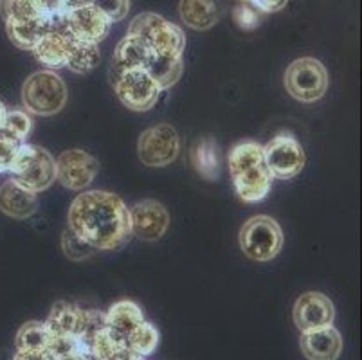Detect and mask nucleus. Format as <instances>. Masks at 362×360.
<instances>
[{"instance_id":"obj_1","label":"nucleus","mask_w":362,"mask_h":360,"mask_svg":"<svg viewBox=\"0 0 362 360\" xmlns=\"http://www.w3.org/2000/svg\"><path fill=\"white\" fill-rule=\"evenodd\" d=\"M69 229L98 250H116L130 240V213L110 191H83L71 202Z\"/></svg>"},{"instance_id":"obj_2","label":"nucleus","mask_w":362,"mask_h":360,"mask_svg":"<svg viewBox=\"0 0 362 360\" xmlns=\"http://www.w3.org/2000/svg\"><path fill=\"white\" fill-rule=\"evenodd\" d=\"M227 166L240 200L256 204L267 198L274 177L265 164L262 144L256 141L235 144L227 155Z\"/></svg>"},{"instance_id":"obj_3","label":"nucleus","mask_w":362,"mask_h":360,"mask_svg":"<svg viewBox=\"0 0 362 360\" xmlns=\"http://www.w3.org/2000/svg\"><path fill=\"white\" fill-rule=\"evenodd\" d=\"M128 36H134L150 51V54L182 58L186 35L177 24L157 13H141L128 25Z\"/></svg>"},{"instance_id":"obj_4","label":"nucleus","mask_w":362,"mask_h":360,"mask_svg":"<svg viewBox=\"0 0 362 360\" xmlns=\"http://www.w3.org/2000/svg\"><path fill=\"white\" fill-rule=\"evenodd\" d=\"M67 85L54 71L35 72L22 87L25 112L42 117L58 114L67 103Z\"/></svg>"},{"instance_id":"obj_5","label":"nucleus","mask_w":362,"mask_h":360,"mask_svg":"<svg viewBox=\"0 0 362 360\" xmlns=\"http://www.w3.org/2000/svg\"><path fill=\"white\" fill-rule=\"evenodd\" d=\"M9 173L21 186L38 194L56 182V161L42 146L22 143Z\"/></svg>"},{"instance_id":"obj_6","label":"nucleus","mask_w":362,"mask_h":360,"mask_svg":"<svg viewBox=\"0 0 362 360\" xmlns=\"http://www.w3.org/2000/svg\"><path fill=\"white\" fill-rule=\"evenodd\" d=\"M240 249L249 260L271 262L283 247V231L272 216L258 214L249 218L238 234Z\"/></svg>"},{"instance_id":"obj_7","label":"nucleus","mask_w":362,"mask_h":360,"mask_svg":"<svg viewBox=\"0 0 362 360\" xmlns=\"http://www.w3.org/2000/svg\"><path fill=\"white\" fill-rule=\"evenodd\" d=\"M328 71L319 59L305 56L288 65L285 72V87L288 94L301 103L319 101L328 91Z\"/></svg>"},{"instance_id":"obj_8","label":"nucleus","mask_w":362,"mask_h":360,"mask_svg":"<svg viewBox=\"0 0 362 360\" xmlns=\"http://www.w3.org/2000/svg\"><path fill=\"white\" fill-rule=\"evenodd\" d=\"M110 81L121 103L134 112L153 108L164 92L144 69L110 74Z\"/></svg>"},{"instance_id":"obj_9","label":"nucleus","mask_w":362,"mask_h":360,"mask_svg":"<svg viewBox=\"0 0 362 360\" xmlns=\"http://www.w3.org/2000/svg\"><path fill=\"white\" fill-rule=\"evenodd\" d=\"M180 153V137L171 124H156L141 134L137 141L139 161L148 168L170 166Z\"/></svg>"},{"instance_id":"obj_10","label":"nucleus","mask_w":362,"mask_h":360,"mask_svg":"<svg viewBox=\"0 0 362 360\" xmlns=\"http://www.w3.org/2000/svg\"><path fill=\"white\" fill-rule=\"evenodd\" d=\"M263 157L271 175L279 180H288L301 173L305 166V150L288 132H281L263 146Z\"/></svg>"},{"instance_id":"obj_11","label":"nucleus","mask_w":362,"mask_h":360,"mask_svg":"<svg viewBox=\"0 0 362 360\" xmlns=\"http://www.w3.org/2000/svg\"><path fill=\"white\" fill-rule=\"evenodd\" d=\"M98 173V158L83 150H67L56 158V180H60L67 190L83 191Z\"/></svg>"},{"instance_id":"obj_12","label":"nucleus","mask_w":362,"mask_h":360,"mask_svg":"<svg viewBox=\"0 0 362 360\" xmlns=\"http://www.w3.org/2000/svg\"><path fill=\"white\" fill-rule=\"evenodd\" d=\"M296 328L301 333L334 326L335 306L330 297L321 292H305L298 297L292 310Z\"/></svg>"},{"instance_id":"obj_13","label":"nucleus","mask_w":362,"mask_h":360,"mask_svg":"<svg viewBox=\"0 0 362 360\" xmlns=\"http://www.w3.org/2000/svg\"><path fill=\"white\" fill-rule=\"evenodd\" d=\"M130 233L143 242H157L170 227V213L157 200H143L128 209Z\"/></svg>"},{"instance_id":"obj_14","label":"nucleus","mask_w":362,"mask_h":360,"mask_svg":"<svg viewBox=\"0 0 362 360\" xmlns=\"http://www.w3.org/2000/svg\"><path fill=\"white\" fill-rule=\"evenodd\" d=\"M110 25V20L92 4L67 11V35L74 40L100 44L107 38Z\"/></svg>"},{"instance_id":"obj_15","label":"nucleus","mask_w":362,"mask_h":360,"mask_svg":"<svg viewBox=\"0 0 362 360\" xmlns=\"http://www.w3.org/2000/svg\"><path fill=\"white\" fill-rule=\"evenodd\" d=\"M38 209V197L33 191L25 190L15 178L6 180L0 186V211L16 220H25Z\"/></svg>"},{"instance_id":"obj_16","label":"nucleus","mask_w":362,"mask_h":360,"mask_svg":"<svg viewBox=\"0 0 362 360\" xmlns=\"http://www.w3.org/2000/svg\"><path fill=\"white\" fill-rule=\"evenodd\" d=\"M301 352L308 360H337L342 352L341 333L334 326L301 333Z\"/></svg>"},{"instance_id":"obj_17","label":"nucleus","mask_w":362,"mask_h":360,"mask_svg":"<svg viewBox=\"0 0 362 360\" xmlns=\"http://www.w3.org/2000/svg\"><path fill=\"white\" fill-rule=\"evenodd\" d=\"M72 38L67 33L49 31L40 38V42L33 47V54L47 67V71H58L67 65L69 51H71Z\"/></svg>"},{"instance_id":"obj_18","label":"nucleus","mask_w":362,"mask_h":360,"mask_svg":"<svg viewBox=\"0 0 362 360\" xmlns=\"http://www.w3.org/2000/svg\"><path fill=\"white\" fill-rule=\"evenodd\" d=\"M85 321H87V310L78 305H72V303L60 301L52 306L45 326L51 332V335H58V333L81 335L85 330Z\"/></svg>"},{"instance_id":"obj_19","label":"nucleus","mask_w":362,"mask_h":360,"mask_svg":"<svg viewBox=\"0 0 362 360\" xmlns=\"http://www.w3.org/2000/svg\"><path fill=\"white\" fill-rule=\"evenodd\" d=\"M192 164L197 173L206 180H218L222 173V157H220L218 143L211 135L200 137L192 146Z\"/></svg>"},{"instance_id":"obj_20","label":"nucleus","mask_w":362,"mask_h":360,"mask_svg":"<svg viewBox=\"0 0 362 360\" xmlns=\"http://www.w3.org/2000/svg\"><path fill=\"white\" fill-rule=\"evenodd\" d=\"M180 20L195 31H207L218 22L220 11L215 0H180Z\"/></svg>"},{"instance_id":"obj_21","label":"nucleus","mask_w":362,"mask_h":360,"mask_svg":"<svg viewBox=\"0 0 362 360\" xmlns=\"http://www.w3.org/2000/svg\"><path fill=\"white\" fill-rule=\"evenodd\" d=\"M148 58H150V51L141 44L139 40L127 35L121 40L119 44L116 45L114 58H112L110 74L144 69L148 64Z\"/></svg>"},{"instance_id":"obj_22","label":"nucleus","mask_w":362,"mask_h":360,"mask_svg":"<svg viewBox=\"0 0 362 360\" xmlns=\"http://www.w3.org/2000/svg\"><path fill=\"white\" fill-rule=\"evenodd\" d=\"M144 323V313L137 303L130 301V299H121V301L114 303L105 313V325L123 335L127 339L137 326Z\"/></svg>"},{"instance_id":"obj_23","label":"nucleus","mask_w":362,"mask_h":360,"mask_svg":"<svg viewBox=\"0 0 362 360\" xmlns=\"http://www.w3.org/2000/svg\"><path fill=\"white\" fill-rule=\"evenodd\" d=\"M51 31L49 29V16L38 20H8L6 22V33L9 40L18 49L24 51H33L40 38Z\"/></svg>"},{"instance_id":"obj_24","label":"nucleus","mask_w":362,"mask_h":360,"mask_svg":"<svg viewBox=\"0 0 362 360\" xmlns=\"http://www.w3.org/2000/svg\"><path fill=\"white\" fill-rule=\"evenodd\" d=\"M144 71L156 79L163 91L173 87L180 79L184 71V62L182 58H175V56H159V54H150L148 64Z\"/></svg>"},{"instance_id":"obj_25","label":"nucleus","mask_w":362,"mask_h":360,"mask_svg":"<svg viewBox=\"0 0 362 360\" xmlns=\"http://www.w3.org/2000/svg\"><path fill=\"white\" fill-rule=\"evenodd\" d=\"M100 58L101 54L98 44L72 38L71 51H69L67 65L65 67L74 72V74H87V72H90L92 69L100 64Z\"/></svg>"},{"instance_id":"obj_26","label":"nucleus","mask_w":362,"mask_h":360,"mask_svg":"<svg viewBox=\"0 0 362 360\" xmlns=\"http://www.w3.org/2000/svg\"><path fill=\"white\" fill-rule=\"evenodd\" d=\"M51 332L45 323L29 321L22 325L15 339V346L18 352H47Z\"/></svg>"},{"instance_id":"obj_27","label":"nucleus","mask_w":362,"mask_h":360,"mask_svg":"<svg viewBox=\"0 0 362 360\" xmlns=\"http://www.w3.org/2000/svg\"><path fill=\"white\" fill-rule=\"evenodd\" d=\"M0 15L8 20L47 18L49 13L42 0H0Z\"/></svg>"},{"instance_id":"obj_28","label":"nucleus","mask_w":362,"mask_h":360,"mask_svg":"<svg viewBox=\"0 0 362 360\" xmlns=\"http://www.w3.org/2000/svg\"><path fill=\"white\" fill-rule=\"evenodd\" d=\"M123 348H128L127 339L117 332H114L112 328H108V326H103L96 335L92 337L90 346H88L92 360L107 359V356L121 352Z\"/></svg>"},{"instance_id":"obj_29","label":"nucleus","mask_w":362,"mask_h":360,"mask_svg":"<svg viewBox=\"0 0 362 360\" xmlns=\"http://www.w3.org/2000/svg\"><path fill=\"white\" fill-rule=\"evenodd\" d=\"M47 353L54 360H67L76 355H88L87 344L83 342L80 335H65V333H58V335H51L49 341Z\"/></svg>"},{"instance_id":"obj_30","label":"nucleus","mask_w":362,"mask_h":360,"mask_svg":"<svg viewBox=\"0 0 362 360\" xmlns=\"http://www.w3.org/2000/svg\"><path fill=\"white\" fill-rule=\"evenodd\" d=\"M159 344V332L151 323H141L130 335L127 337V346L139 356H148L156 352Z\"/></svg>"},{"instance_id":"obj_31","label":"nucleus","mask_w":362,"mask_h":360,"mask_svg":"<svg viewBox=\"0 0 362 360\" xmlns=\"http://www.w3.org/2000/svg\"><path fill=\"white\" fill-rule=\"evenodd\" d=\"M33 130V119L29 112L21 110V108H13V110H6L4 121L0 127V134L8 135V137L15 139L18 143H25L28 135Z\"/></svg>"},{"instance_id":"obj_32","label":"nucleus","mask_w":362,"mask_h":360,"mask_svg":"<svg viewBox=\"0 0 362 360\" xmlns=\"http://www.w3.org/2000/svg\"><path fill=\"white\" fill-rule=\"evenodd\" d=\"M62 249H64L65 256L72 260V262H85V260L96 256L100 252L96 247H92L90 243L85 242L83 238L72 233L71 229H67L62 234Z\"/></svg>"},{"instance_id":"obj_33","label":"nucleus","mask_w":362,"mask_h":360,"mask_svg":"<svg viewBox=\"0 0 362 360\" xmlns=\"http://www.w3.org/2000/svg\"><path fill=\"white\" fill-rule=\"evenodd\" d=\"M233 20L243 31H252V29H256L262 24V13L252 8L249 2H243V4L236 6L233 9Z\"/></svg>"},{"instance_id":"obj_34","label":"nucleus","mask_w":362,"mask_h":360,"mask_svg":"<svg viewBox=\"0 0 362 360\" xmlns=\"http://www.w3.org/2000/svg\"><path fill=\"white\" fill-rule=\"evenodd\" d=\"M92 6L100 9L112 24L123 20L130 11V0H92Z\"/></svg>"},{"instance_id":"obj_35","label":"nucleus","mask_w":362,"mask_h":360,"mask_svg":"<svg viewBox=\"0 0 362 360\" xmlns=\"http://www.w3.org/2000/svg\"><path fill=\"white\" fill-rule=\"evenodd\" d=\"M21 146H22V143H18V141H15V139L8 137V135L0 134V173L11 171Z\"/></svg>"},{"instance_id":"obj_36","label":"nucleus","mask_w":362,"mask_h":360,"mask_svg":"<svg viewBox=\"0 0 362 360\" xmlns=\"http://www.w3.org/2000/svg\"><path fill=\"white\" fill-rule=\"evenodd\" d=\"M288 0H249V4L259 13H276L281 11L287 6Z\"/></svg>"},{"instance_id":"obj_37","label":"nucleus","mask_w":362,"mask_h":360,"mask_svg":"<svg viewBox=\"0 0 362 360\" xmlns=\"http://www.w3.org/2000/svg\"><path fill=\"white\" fill-rule=\"evenodd\" d=\"M13 360H54L47 352H18Z\"/></svg>"},{"instance_id":"obj_38","label":"nucleus","mask_w":362,"mask_h":360,"mask_svg":"<svg viewBox=\"0 0 362 360\" xmlns=\"http://www.w3.org/2000/svg\"><path fill=\"white\" fill-rule=\"evenodd\" d=\"M42 4L45 6L49 15H56V13H65L64 11V0H42Z\"/></svg>"},{"instance_id":"obj_39","label":"nucleus","mask_w":362,"mask_h":360,"mask_svg":"<svg viewBox=\"0 0 362 360\" xmlns=\"http://www.w3.org/2000/svg\"><path fill=\"white\" fill-rule=\"evenodd\" d=\"M92 0H64V11H71V9L83 8V6H90Z\"/></svg>"},{"instance_id":"obj_40","label":"nucleus","mask_w":362,"mask_h":360,"mask_svg":"<svg viewBox=\"0 0 362 360\" xmlns=\"http://www.w3.org/2000/svg\"><path fill=\"white\" fill-rule=\"evenodd\" d=\"M6 110H8V108H6V107H4V103H2V101H0V127H2V121H4Z\"/></svg>"},{"instance_id":"obj_41","label":"nucleus","mask_w":362,"mask_h":360,"mask_svg":"<svg viewBox=\"0 0 362 360\" xmlns=\"http://www.w3.org/2000/svg\"><path fill=\"white\" fill-rule=\"evenodd\" d=\"M67 360H92V356H88V355H76V356H72V359H67Z\"/></svg>"},{"instance_id":"obj_42","label":"nucleus","mask_w":362,"mask_h":360,"mask_svg":"<svg viewBox=\"0 0 362 360\" xmlns=\"http://www.w3.org/2000/svg\"><path fill=\"white\" fill-rule=\"evenodd\" d=\"M242 2H249V0H242Z\"/></svg>"},{"instance_id":"obj_43","label":"nucleus","mask_w":362,"mask_h":360,"mask_svg":"<svg viewBox=\"0 0 362 360\" xmlns=\"http://www.w3.org/2000/svg\"><path fill=\"white\" fill-rule=\"evenodd\" d=\"M143 360H144V359H143Z\"/></svg>"}]
</instances>
